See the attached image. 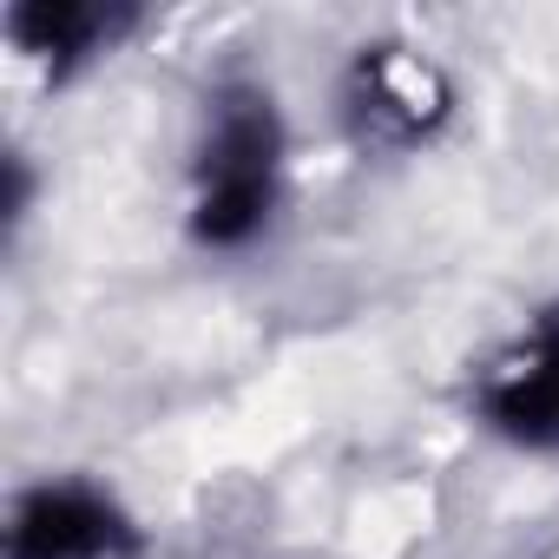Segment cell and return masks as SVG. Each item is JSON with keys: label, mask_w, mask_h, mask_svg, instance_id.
I'll return each mask as SVG.
<instances>
[{"label": "cell", "mask_w": 559, "mask_h": 559, "mask_svg": "<svg viewBox=\"0 0 559 559\" xmlns=\"http://www.w3.org/2000/svg\"><path fill=\"white\" fill-rule=\"evenodd\" d=\"M290 204V119L257 73L204 93L185 158V237L198 257H250Z\"/></svg>", "instance_id": "1"}, {"label": "cell", "mask_w": 559, "mask_h": 559, "mask_svg": "<svg viewBox=\"0 0 559 559\" xmlns=\"http://www.w3.org/2000/svg\"><path fill=\"white\" fill-rule=\"evenodd\" d=\"M343 132L376 158H415L428 152L454 119V80L428 47L408 40H369L349 53L336 86Z\"/></svg>", "instance_id": "2"}, {"label": "cell", "mask_w": 559, "mask_h": 559, "mask_svg": "<svg viewBox=\"0 0 559 559\" xmlns=\"http://www.w3.org/2000/svg\"><path fill=\"white\" fill-rule=\"evenodd\" d=\"M467 415L507 454L559 461V304L526 310L467 382Z\"/></svg>", "instance_id": "3"}, {"label": "cell", "mask_w": 559, "mask_h": 559, "mask_svg": "<svg viewBox=\"0 0 559 559\" xmlns=\"http://www.w3.org/2000/svg\"><path fill=\"white\" fill-rule=\"evenodd\" d=\"M145 526L112 480L34 474L14 487L0 520V559H139Z\"/></svg>", "instance_id": "4"}, {"label": "cell", "mask_w": 559, "mask_h": 559, "mask_svg": "<svg viewBox=\"0 0 559 559\" xmlns=\"http://www.w3.org/2000/svg\"><path fill=\"white\" fill-rule=\"evenodd\" d=\"M139 21L145 14L126 0H21L8 8V40L47 86H73L80 73L106 67L139 34Z\"/></svg>", "instance_id": "5"}]
</instances>
